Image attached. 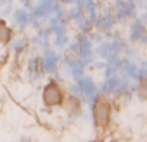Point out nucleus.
Instances as JSON below:
<instances>
[{
	"mask_svg": "<svg viewBox=\"0 0 147 142\" xmlns=\"http://www.w3.org/2000/svg\"><path fill=\"white\" fill-rule=\"evenodd\" d=\"M43 101L45 104H50V106H55V104H61L62 102V92L57 85H49L43 92Z\"/></svg>",
	"mask_w": 147,
	"mask_h": 142,
	"instance_id": "1",
	"label": "nucleus"
}]
</instances>
